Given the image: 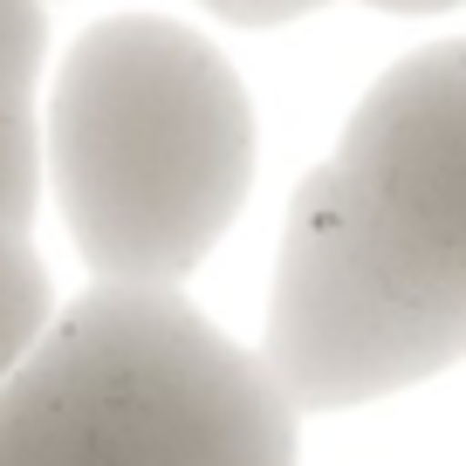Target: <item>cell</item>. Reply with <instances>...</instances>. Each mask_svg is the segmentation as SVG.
I'll return each mask as SVG.
<instances>
[{
  "instance_id": "3",
  "label": "cell",
  "mask_w": 466,
  "mask_h": 466,
  "mask_svg": "<svg viewBox=\"0 0 466 466\" xmlns=\"http://www.w3.org/2000/svg\"><path fill=\"white\" fill-rule=\"evenodd\" d=\"M302 186L405 289L425 329L466 357V35L411 48L357 96Z\"/></svg>"
},
{
  "instance_id": "6",
  "label": "cell",
  "mask_w": 466,
  "mask_h": 466,
  "mask_svg": "<svg viewBox=\"0 0 466 466\" xmlns=\"http://www.w3.org/2000/svg\"><path fill=\"white\" fill-rule=\"evenodd\" d=\"M192 7H206L227 28H289V21H309L336 0H192Z\"/></svg>"
},
{
  "instance_id": "7",
  "label": "cell",
  "mask_w": 466,
  "mask_h": 466,
  "mask_svg": "<svg viewBox=\"0 0 466 466\" xmlns=\"http://www.w3.org/2000/svg\"><path fill=\"white\" fill-rule=\"evenodd\" d=\"M364 7H378V15H452L466 0H364Z\"/></svg>"
},
{
  "instance_id": "2",
  "label": "cell",
  "mask_w": 466,
  "mask_h": 466,
  "mask_svg": "<svg viewBox=\"0 0 466 466\" xmlns=\"http://www.w3.org/2000/svg\"><path fill=\"white\" fill-rule=\"evenodd\" d=\"M0 466H302V405L186 289L96 281L0 384Z\"/></svg>"
},
{
  "instance_id": "1",
  "label": "cell",
  "mask_w": 466,
  "mask_h": 466,
  "mask_svg": "<svg viewBox=\"0 0 466 466\" xmlns=\"http://www.w3.org/2000/svg\"><path fill=\"white\" fill-rule=\"evenodd\" d=\"M254 103L233 62L172 15H103L69 42L42 165L96 281L178 289L254 192Z\"/></svg>"
},
{
  "instance_id": "4",
  "label": "cell",
  "mask_w": 466,
  "mask_h": 466,
  "mask_svg": "<svg viewBox=\"0 0 466 466\" xmlns=\"http://www.w3.org/2000/svg\"><path fill=\"white\" fill-rule=\"evenodd\" d=\"M42 62H48V15L42 0H0V227L28 233L42 213Z\"/></svg>"
},
{
  "instance_id": "5",
  "label": "cell",
  "mask_w": 466,
  "mask_h": 466,
  "mask_svg": "<svg viewBox=\"0 0 466 466\" xmlns=\"http://www.w3.org/2000/svg\"><path fill=\"white\" fill-rule=\"evenodd\" d=\"M48 316H56V281H48V261L35 254L28 233L0 227V384L21 370L35 343H42Z\"/></svg>"
}]
</instances>
